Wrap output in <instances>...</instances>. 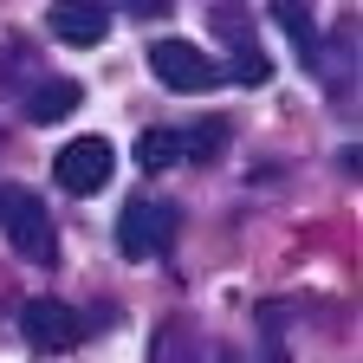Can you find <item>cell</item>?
Listing matches in <instances>:
<instances>
[{
    "label": "cell",
    "mask_w": 363,
    "mask_h": 363,
    "mask_svg": "<svg viewBox=\"0 0 363 363\" xmlns=\"http://www.w3.org/2000/svg\"><path fill=\"white\" fill-rule=\"evenodd\" d=\"M0 227H7V240H13L20 259H33V266H52L59 259V227H52V214L39 208V195L0 189Z\"/></svg>",
    "instance_id": "1"
},
{
    "label": "cell",
    "mask_w": 363,
    "mask_h": 363,
    "mask_svg": "<svg viewBox=\"0 0 363 363\" xmlns=\"http://www.w3.org/2000/svg\"><path fill=\"white\" fill-rule=\"evenodd\" d=\"M20 337L45 357H59V350H78L84 344V311H72L65 298H33L20 311Z\"/></svg>",
    "instance_id": "2"
},
{
    "label": "cell",
    "mask_w": 363,
    "mask_h": 363,
    "mask_svg": "<svg viewBox=\"0 0 363 363\" xmlns=\"http://www.w3.org/2000/svg\"><path fill=\"white\" fill-rule=\"evenodd\" d=\"M169 240H175V208L169 201H130L117 214L123 259H156V253H169Z\"/></svg>",
    "instance_id": "3"
},
{
    "label": "cell",
    "mask_w": 363,
    "mask_h": 363,
    "mask_svg": "<svg viewBox=\"0 0 363 363\" xmlns=\"http://www.w3.org/2000/svg\"><path fill=\"white\" fill-rule=\"evenodd\" d=\"M111 169H117V156H111L104 136H72V143L52 156V175H59L65 195H98L111 182Z\"/></svg>",
    "instance_id": "4"
},
{
    "label": "cell",
    "mask_w": 363,
    "mask_h": 363,
    "mask_svg": "<svg viewBox=\"0 0 363 363\" xmlns=\"http://www.w3.org/2000/svg\"><path fill=\"white\" fill-rule=\"evenodd\" d=\"M150 72L169 84V91H214L220 84V65L208 52H195L189 39H156L150 45Z\"/></svg>",
    "instance_id": "5"
},
{
    "label": "cell",
    "mask_w": 363,
    "mask_h": 363,
    "mask_svg": "<svg viewBox=\"0 0 363 363\" xmlns=\"http://www.w3.org/2000/svg\"><path fill=\"white\" fill-rule=\"evenodd\" d=\"M45 26H52V39H65V45H98L111 33V13H104V0H52Z\"/></svg>",
    "instance_id": "6"
},
{
    "label": "cell",
    "mask_w": 363,
    "mask_h": 363,
    "mask_svg": "<svg viewBox=\"0 0 363 363\" xmlns=\"http://www.w3.org/2000/svg\"><path fill=\"white\" fill-rule=\"evenodd\" d=\"M78 98H84V91H78L72 78H45V84H33L26 117H33V123H59V117H72V111H78Z\"/></svg>",
    "instance_id": "7"
},
{
    "label": "cell",
    "mask_w": 363,
    "mask_h": 363,
    "mask_svg": "<svg viewBox=\"0 0 363 363\" xmlns=\"http://www.w3.org/2000/svg\"><path fill=\"white\" fill-rule=\"evenodd\" d=\"M136 162L143 169H175L182 162V130H143L136 136Z\"/></svg>",
    "instance_id": "8"
},
{
    "label": "cell",
    "mask_w": 363,
    "mask_h": 363,
    "mask_svg": "<svg viewBox=\"0 0 363 363\" xmlns=\"http://www.w3.org/2000/svg\"><path fill=\"white\" fill-rule=\"evenodd\" d=\"M220 150H227V123L220 117H201L189 136H182V156H195V162H214Z\"/></svg>",
    "instance_id": "9"
},
{
    "label": "cell",
    "mask_w": 363,
    "mask_h": 363,
    "mask_svg": "<svg viewBox=\"0 0 363 363\" xmlns=\"http://www.w3.org/2000/svg\"><path fill=\"white\" fill-rule=\"evenodd\" d=\"M272 20L298 39V52H318V26H311V13H305V0H272Z\"/></svg>",
    "instance_id": "10"
},
{
    "label": "cell",
    "mask_w": 363,
    "mask_h": 363,
    "mask_svg": "<svg viewBox=\"0 0 363 363\" xmlns=\"http://www.w3.org/2000/svg\"><path fill=\"white\" fill-rule=\"evenodd\" d=\"M150 363H195V337L182 325H162L156 344H150Z\"/></svg>",
    "instance_id": "11"
},
{
    "label": "cell",
    "mask_w": 363,
    "mask_h": 363,
    "mask_svg": "<svg viewBox=\"0 0 363 363\" xmlns=\"http://www.w3.org/2000/svg\"><path fill=\"white\" fill-rule=\"evenodd\" d=\"M214 33L234 45V52H240V45H253V20H247L240 7H214Z\"/></svg>",
    "instance_id": "12"
},
{
    "label": "cell",
    "mask_w": 363,
    "mask_h": 363,
    "mask_svg": "<svg viewBox=\"0 0 363 363\" xmlns=\"http://www.w3.org/2000/svg\"><path fill=\"white\" fill-rule=\"evenodd\" d=\"M227 72H234L240 84H266V78H272V65H266V52H259V45H240V52H234V65H227Z\"/></svg>",
    "instance_id": "13"
}]
</instances>
